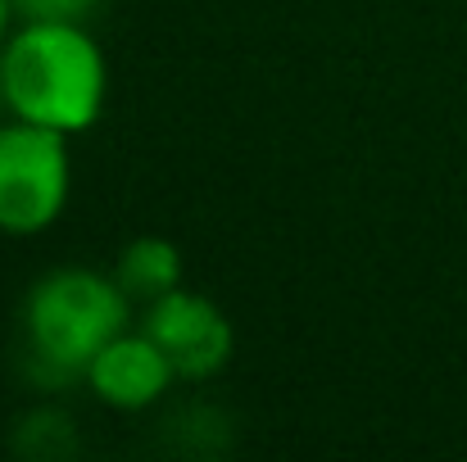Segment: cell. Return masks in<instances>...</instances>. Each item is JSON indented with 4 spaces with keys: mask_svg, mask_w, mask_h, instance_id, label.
<instances>
[{
    "mask_svg": "<svg viewBox=\"0 0 467 462\" xmlns=\"http://www.w3.org/2000/svg\"><path fill=\"white\" fill-rule=\"evenodd\" d=\"M91 390L114 408H146L172 381V363L150 335H114L87 367Z\"/></svg>",
    "mask_w": 467,
    "mask_h": 462,
    "instance_id": "5",
    "label": "cell"
},
{
    "mask_svg": "<svg viewBox=\"0 0 467 462\" xmlns=\"http://www.w3.org/2000/svg\"><path fill=\"white\" fill-rule=\"evenodd\" d=\"M0 87L23 123L82 132L100 114L105 64L78 23H32L9 41L0 59Z\"/></svg>",
    "mask_w": 467,
    "mask_h": 462,
    "instance_id": "1",
    "label": "cell"
},
{
    "mask_svg": "<svg viewBox=\"0 0 467 462\" xmlns=\"http://www.w3.org/2000/svg\"><path fill=\"white\" fill-rule=\"evenodd\" d=\"M9 5H14V0H0V32H5V18H9Z\"/></svg>",
    "mask_w": 467,
    "mask_h": 462,
    "instance_id": "8",
    "label": "cell"
},
{
    "mask_svg": "<svg viewBox=\"0 0 467 462\" xmlns=\"http://www.w3.org/2000/svg\"><path fill=\"white\" fill-rule=\"evenodd\" d=\"M146 335L168 354L177 376H213L232 358V326L204 295H159L146 317Z\"/></svg>",
    "mask_w": 467,
    "mask_h": 462,
    "instance_id": "4",
    "label": "cell"
},
{
    "mask_svg": "<svg viewBox=\"0 0 467 462\" xmlns=\"http://www.w3.org/2000/svg\"><path fill=\"white\" fill-rule=\"evenodd\" d=\"M100 0H14L18 14H27L32 23H78L96 9Z\"/></svg>",
    "mask_w": 467,
    "mask_h": 462,
    "instance_id": "7",
    "label": "cell"
},
{
    "mask_svg": "<svg viewBox=\"0 0 467 462\" xmlns=\"http://www.w3.org/2000/svg\"><path fill=\"white\" fill-rule=\"evenodd\" d=\"M68 195V154L64 132L23 123L0 132V227L41 231L59 218Z\"/></svg>",
    "mask_w": 467,
    "mask_h": 462,
    "instance_id": "3",
    "label": "cell"
},
{
    "mask_svg": "<svg viewBox=\"0 0 467 462\" xmlns=\"http://www.w3.org/2000/svg\"><path fill=\"white\" fill-rule=\"evenodd\" d=\"M123 291L96 272L68 268L46 277L27 300V344L41 363V376H82L91 358L123 335Z\"/></svg>",
    "mask_w": 467,
    "mask_h": 462,
    "instance_id": "2",
    "label": "cell"
},
{
    "mask_svg": "<svg viewBox=\"0 0 467 462\" xmlns=\"http://www.w3.org/2000/svg\"><path fill=\"white\" fill-rule=\"evenodd\" d=\"M119 277H123V291L132 295H146V300H159L168 291H177V277H182V259L168 241L159 236H146L137 245H128L123 263H119Z\"/></svg>",
    "mask_w": 467,
    "mask_h": 462,
    "instance_id": "6",
    "label": "cell"
}]
</instances>
